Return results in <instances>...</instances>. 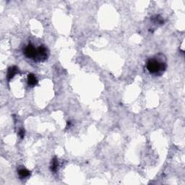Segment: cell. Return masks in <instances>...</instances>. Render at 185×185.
<instances>
[{
  "label": "cell",
  "instance_id": "ba28073f",
  "mask_svg": "<svg viewBox=\"0 0 185 185\" xmlns=\"http://www.w3.org/2000/svg\"><path fill=\"white\" fill-rule=\"evenodd\" d=\"M19 135H20V138L21 139H23L25 137V130L23 129H21L20 131H19Z\"/></svg>",
  "mask_w": 185,
  "mask_h": 185
},
{
  "label": "cell",
  "instance_id": "7a4b0ae2",
  "mask_svg": "<svg viewBox=\"0 0 185 185\" xmlns=\"http://www.w3.org/2000/svg\"><path fill=\"white\" fill-rule=\"evenodd\" d=\"M49 56V52L47 49L44 46H40L37 49V55H36V60L39 62H43L47 59Z\"/></svg>",
  "mask_w": 185,
  "mask_h": 185
},
{
  "label": "cell",
  "instance_id": "3957f363",
  "mask_svg": "<svg viewBox=\"0 0 185 185\" xmlns=\"http://www.w3.org/2000/svg\"><path fill=\"white\" fill-rule=\"evenodd\" d=\"M24 54L27 56L28 58H30L32 59H36V55H37V49L34 47L33 45L31 43H29L27 45L24 49Z\"/></svg>",
  "mask_w": 185,
  "mask_h": 185
},
{
  "label": "cell",
  "instance_id": "6da1fadb",
  "mask_svg": "<svg viewBox=\"0 0 185 185\" xmlns=\"http://www.w3.org/2000/svg\"><path fill=\"white\" fill-rule=\"evenodd\" d=\"M166 68L165 62L155 59H150L147 62V69L151 74H162Z\"/></svg>",
  "mask_w": 185,
  "mask_h": 185
},
{
  "label": "cell",
  "instance_id": "8992f818",
  "mask_svg": "<svg viewBox=\"0 0 185 185\" xmlns=\"http://www.w3.org/2000/svg\"><path fill=\"white\" fill-rule=\"evenodd\" d=\"M18 174L20 178H26V177H29L30 175V171H29L26 168H21V169L19 170Z\"/></svg>",
  "mask_w": 185,
  "mask_h": 185
},
{
  "label": "cell",
  "instance_id": "5b68a950",
  "mask_svg": "<svg viewBox=\"0 0 185 185\" xmlns=\"http://www.w3.org/2000/svg\"><path fill=\"white\" fill-rule=\"evenodd\" d=\"M28 83L30 87H34L37 85L38 80L33 74H29L28 76Z\"/></svg>",
  "mask_w": 185,
  "mask_h": 185
},
{
  "label": "cell",
  "instance_id": "52a82bcc",
  "mask_svg": "<svg viewBox=\"0 0 185 185\" xmlns=\"http://www.w3.org/2000/svg\"><path fill=\"white\" fill-rule=\"evenodd\" d=\"M58 166H59V161H58L57 158L55 157L54 158V159L52 160V166H51V171H53V172H55L57 170Z\"/></svg>",
  "mask_w": 185,
  "mask_h": 185
},
{
  "label": "cell",
  "instance_id": "9c48e42d",
  "mask_svg": "<svg viewBox=\"0 0 185 185\" xmlns=\"http://www.w3.org/2000/svg\"><path fill=\"white\" fill-rule=\"evenodd\" d=\"M71 126V122L70 121H68L67 124V128H69V127Z\"/></svg>",
  "mask_w": 185,
  "mask_h": 185
},
{
  "label": "cell",
  "instance_id": "277c9868",
  "mask_svg": "<svg viewBox=\"0 0 185 185\" xmlns=\"http://www.w3.org/2000/svg\"><path fill=\"white\" fill-rule=\"evenodd\" d=\"M17 72H18V68H17V67L13 66L9 68L8 71H7V80H8L9 81L11 80L14 78V75L17 73Z\"/></svg>",
  "mask_w": 185,
  "mask_h": 185
}]
</instances>
